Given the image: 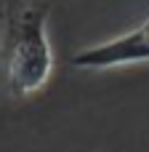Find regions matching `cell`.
I'll use <instances>...</instances> for the list:
<instances>
[{"instance_id": "6da1fadb", "label": "cell", "mask_w": 149, "mask_h": 152, "mask_svg": "<svg viewBox=\"0 0 149 152\" xmlns=\"http://www.w3.org/2000/svg\"><path fill=\"white\" fill-rule=\"evenodd\" d=\"M48 3L5 0L0 29V67L5 88L16 99H27L45 88L53 72V48L48 40Z\"/></svg>"}, {"instance_id": "7a4b0ae2", "label": "cell", "mask_w": 149, "mask_h": 152, "mask_svg": "<svg viewBox=\"0 0 149 152\" xmlns=\"http://www.w3.org/2000/svg\"><path fill=\"white\" fill-rule=\"evenodd\" d=\"M139 61H149V40L141 32V27L125 35H117L107 43L83 48L69 59V64L77 69H112V67H125Z\"/></svg>"}, {"instance_id": "3957f363", "label": "cell", "mask_w": 149, "mask_h": 152, "mask_svg": "<svg viewBox=\"0 0 149 152\" xmlns=\"http://www.w3.org/2000/svg\"><path fill=\"white\" fill-rule=\"evenodd\" d=\"M141 32L147 35V40H149V19H147V21H144V24H141Z\"/></svg>"}]
</instances>
